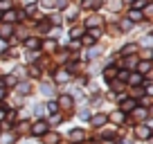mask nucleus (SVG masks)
<instances>
[{
    "label": "nucleus",
    "instance_id": "obj_1",
    "mask_svg": "<svg viewBox=\"0 0 153 144\" xmlns=\"http://www.w3.org/2000/svg\"><path fill=\"white\" fill-rule=\"evenodd\" d=\"M135 135H137L140 140H149L151 137V128H149V126H137V128H135Z\"/></svg>",
    "mask_w": 153,
    "mask_h": 144
},
{
    "label": "nucleus",
    "instance_id": "obj_2",
    "mask_svg": "<svg viewBox=\"0 0 153 144\" xmlns=\"http://www.w3.org/2000/svg\"><path fill=\"white\" fill-rule=\"evenodd\" d=\"M48 128H50L48 122H36V124H34V128H32V133H34V135H43Z\"/></svg>",
    "mask_w": 153,
    "mask_h": 144
},
{
    "label": "nucleus",
    "instance_id": "obj_3",
    "mask_svg": "<svg viewBox=\"0 0 153 144\" xmlns=\"http://www.w3.org/2000/svg\"><path fill=\"white\" fill-rule=\"evenodd\" d=\"M43 142L45 144H56L59 142V135L56 133H48V131H45V133H43Z\"/></svg>",
    "mask_w": 153,
    "mask_h": 144
},
{
    "label": "nucleus",
    "instance_id": "obj_4",
    "mask_svg": "<svg viewBox=\"0 0 153 144\" xmlns=\"http://www.w3.org/2000/svg\"><path fill=\"white\" fill-rule=\"evenodd\" d=\"M135 108V101L133 99H122V111L124 113H131Z\"/></svg>",
    "mask_w": 153,
    "mask_h": 144
},
{
    "label": "nucleus",
    "instance_id": "obj_5",
    "mask_svg": "<svg viewBox=\"0 0 153 144\" xmlns=\"http://www.w3.org/2000/svg\"><path fill=\"white\" fill-rule=\"evenodd\" d=\"M59 106H61V108H70V106H72V97L70 95H63L61 99H59Z\"/></svg>",
    "mask_w": 153,
    "mask_h": 144
},
{
    "label": "nucleus",
    "instance_id": "obj_6",
    "mask_svg": "<svg viewBox=\"0 0 153 144\" xmlns=\"http://www.w3.org/2000/svg\"><path fill=\"white\" fill-rule=\"evenodd\" d=\"M128 20L140 23V20H144V16H142V11H140V9H133V11H131V16H128Z\"/></svg>",
    "mask_w": 153,
    "mask_h": 144
},
{
    "label": "nucleus",
    "instance_id": "obj_7",
    "mask_svg": "<svg viewBox=\"0 0 153 144\" xmlns=\"http://www.w3.org/2000/svg\"><path fill=\"white\" fill-rule=\"evenodd\" d=\"M133 115L137 117V120H146V117H149V111H146V108H135Z\"/></svg>",
    "mask_w": 153,
    "mask_h": 144
},
{
    "label": "nucleus",
    "instance_id": "obj_8",
    "mask_svg": "<svg viewBox=\"0 0 153 144\" xmlns=\"http://www.w3.org/2000/svg\"><path fill=\"white\" fill-rule=\"evenodd\" d=\"M0 36H11V25H0Z\"/></svg>",
    "mask_w": 153,
    "mask_h": 144
},
{
    "label": "nucleus",
    "instance_id": "obj_9",
    "mask_svg": "<svg viewBox=\"0 0 153 144\" xmlns=\"http://www.w3.org/2000/svg\"><path fill=\"white\" fill-rule=\"evenodd\" d=\"M99 5H101V0H86V2H83L86 9H95V7H99Z\"/></svg>",
    "mask_w": 153,
    "mask_h": 144
},
{
    "label": "nucleus",
    "instance_id": "obj_10",
    "mask_svg": "<svg viewBox=\"0 0 153 144\" xmlns=\"http://www.w3.org/2000/svg\"><path fill=\"white\" fill-rule=\"evenodd\" d=\"M70 140H74V142L83 140V131H72V133H70Z\"/></svg>",
    "mask_w": 153,
    "mask_h": 144
},
{
    "label": "nucleus",
    "instance_id": "obj_11",
    "mask_svg": "<svg viewBox=\"0 0 153 144\" xmlns=\"http://www.w3.org/2000/svg\"><path fill=\"white\" fill-rule=\"evenodd\" d=\"M126 81H128V83H133V86H140V83H142V77L133 74V77H126Z\"/></svg>",
    "mask_w": 153,
    "mask_h": 144
},
{
    "label": "nucleus",
    "instance_id": "obj_12",
    "mask_svg": "<svg viewBox=\"0 0 153 144\" xmlns=\"http://www.w3.org/2000/svg\"><path fill=\"white\" fill-rule=\"evenodd\" d=\"M104 122H106V115H95V117H92V124H95V126H101Z\"/></svg>",
    "mask_w": 153,
    "mask_h": 144
},
{
    "label": "nucleus",
    "instance_id": "obj_13",
    "mask_svg": "<svg viewBox=\"0 0 153 144\" xmlns=\"http://www.w3.org/2000/svg\"><path fill=\"white\" fill-rule=\"evenodd\" d=\"M68 79H70V74H68L65 70H61V72L56 74V81H68Z\"/></svg>",
    "mask_w": 153,
    "mask_h": 144
},
{
    "label": "nucleus",
    "instance_id": "obj_14",
    "mask_svg": "<svg viewBox=\"0 0 153 144\" xmlns=\"http://www.w3.org/2000/svg\"><path fill=\"white\" fill-rule=\"evenodd\" d=\"M120 27H122V29H124V32H128V29H131V27H133V23H131V20H128V18H126V20H122V23H120Z\"/></svg>",
    "mask_w": 153,
    "mask_h": 144
},
{
    "label": "nucleus",
    "instance_id": "obj_15",
    "mask_svg": "<svg viewBox=\"0 0 153 144\" xmlns=\"http://www.w3.org/2000/svg\"><path fill=\"white\" fill-rule=\"evenodd\" d=\"M146 2H149V0H135V2H131V5H133L135 9H142V7L146 5Z\"/></svg>",
    "mask_w": 153,
    "mask_h": 144
},
{
    "label": "nucleus",
    "instance_id": "obj_16",
    "mask_svg": "<svg viewBox=\"0 0 153 144\" xmlns=\"http://www.w3.org/2000/svg\"><path fill=\"white\" fill-rule=\"evenodd\" d=\"M38 45H41V43H38V39H29L27 41V48H32V50H36Z\"/></svg>",
    "mask_w": 153,
    "mask_h": 144
},
{
    "label": "nucleus",
    "instance_id": "obj_17",
    "mask_svg": "<svg viewBox=\"0 0 153 144\" xmlns=\"http://www.w3.org/2000/svg\"><path fill=\"white\" fill-rule=\"evenodd\" d=\"M16 18H18V14H14V11H9V14L5 16V20H7V23H14Z\"/></svg>",
    "mask_w": 153,
    "mask_h": 144
},
{
    "label": "nucleus",
    "instance_id": "obj_18",
    "mask_svg": "<svg viewBox=\"0 0 153 144\" xmlns=\"http://www.w3.org/2000/svg\"><path fill=\"white\" fill-rule=\"evenodd\" d=\"M9 7H11V2H9V0H0V11L9 9Z\"/></svg>",
    "mask_w": 153,
    "mask_h": 144
},
{
    "label": "nucleus",
    "instance_id": "obj_19",
    "mask_svg": "<svg viewBox=\"0 0 153 144\" xmlns=\"http://www.w3.org/2000/svg\"><path fill=\"white\" fill-rule=\"evenodd\" d=\"M110 120H113V122H122V120H124V115H122V113H113Z\"/></svg>",
    "mask_w": 153,
    "mask_h": 144
},
{
    "label": "nucleus",
    "instance_id": "obj_20",
    "mask_svg": "<svg viewBox=\"0 0 153 144\" xmlns=\"http://www.w3.org/2000/svg\"><path fill=\"white\" fill-rule=\"evenodd\" d=\"M140 70H142V72H149V70H151V63H149V61L140 63Z\"/></svg>",
    "mask_w": 153,
    "mask_h": 144
},
{
    "label": "nucleus",
    "instance_id": "obj_21",
    "mask_svg": "<svg viewBox=\"0 0 153 144\" xmlns=\"http://www.w3.org/2000/svg\"><path fill=\"white\" fill-rule=\"evenodd\" d=\"M56 108H59V104H54V101L48 104V113H56Z\"/></svg>",
    "mask_w": 153,
    "mask_h": 144
},
{
    "label": "nucleus",
    "instance_id": "obj_22",
    "mask_svg": "<svg viewBox=\"0 0 153 144\" xmlns=\"http://www.w3.org/2000/svg\"><path fill=\"white\" fill-rule=\"evenodd\" d=\"M83 43H86V45H92V43H95V36H90V34H86V39H83Z\"/></svg>",
    "mask_w": 153,
    "mask_h": 144
},
{
    "label": "nucleus",
    "instance_id": "obj_23",
    "mask_svg": "<svg viewBox=\"0 0 153 144\" xmlns=\"http://www.w3.org/2000/svg\"><path fill=\"white\" fill-rule=\"evenodd\" d=\"M99 23H101L99 18H90V20H88V27H97V25H99Z\"/></svg>",
    "mask_w": 153,
    "mask_h": 144
},
{
    "label": "nucleus",
    "instance_id": "obj_24",
    "mask_svg": "<svg viewBox=\"0 0 153 144\" xmlns=\"http://www.w3.org/2000/svg\"><path fill=\"white\" fill-rule=\"evenodd\" d=\"M131 52H135V45H126V48L122 50V54H131Z\"/></svg>",
    "mask_w": 153,
    "mask_h": 144
},
{
    "label": "nucleus",
    "instance_id": "obj_25",
    "mask_svg": "<svg viewBox=\"0 0 153 144\" xmlns=\"http://www.w3.org/2000/svg\"><path fill=\"white\" fill-rule=\"evenodd\" d=\"M115 77V68H108V70H106V79H113Z\"/></svg>",
    "mask_w": 153,
    "mask_h": 144
},
{
    "label": "nucleus",
    "instance_id": "obj_26",
    "mask_svg": "<svg viewBox=\"0 0 153 144\" xmlns=\"http://www.w3.org/2000/svg\"><path fill=\"white\" fill-rule=\"evenodd\" d=\"M142 95H146V92H144V88H135L133 97H142Z\"/></svg>",
    "mask_w": 153,
    "mask_h": 144
},
{
    "label": "nucleus",
    "instance_id": "obj_27",
    "mask_svg": "<svg viewBox=\"0 0 153 144\" xmlns=\"http://www.w3.org/2000/svg\"><path fill=\"white\" fill-rule=\"evenodd\" d=\"M14 74H16V77L20 79V77H23V74H25V70H23V68H16V72H14Z\"/></svg>",
    "mask_w": 153,
    "mask_h": 144
},
{
    "label": "nucleus",
    "instance_id": "obj_28",
    "mask_svg": "<svg viewBox=\"0 0 153 144\" xmlns=\"http://www.w3.org/2000/svg\"><path fill=\"white\" fill-rule=\"evenodd\" d=\"M81 32H83L81 27H74V29H72V36H79V34H81Z\"/></svg>",
    "mask_w": 153,
    "mask_h": 144
},
{
    "label": "nucleus",
    "instance_id": "obj_29",
    "mask_svg": "<svg viewBox=\"0 0 153 144\" xmlns=\"http://www.w3.org/2000/svg\"><path fill=\"white\" fill-rule=\"evenodd\" d=\"M2 97H5V90H2V88H0V99H2Z\"/></svg>",
    "mask_w": 153,
    "mask_h": 144
},
{
    "label": "nucleus",
    "instance_id": "obj_30",
    "mask_svg": "<svg viewBox=\"0 0 153 144\" xmlns=\"http://www.w3.org/2000/svg\"><path fill=\"white\" fill-rule=\"evenodd\" d=\"M126 2H133V0H126Z\"/></svg>",
    "mask_w": 153,
    "mask_h": 144
},
{
    "label": "nucleus",
    "instance_id": "obj_31",
    "mask_svg": "<svg viewBox=\"0 0 153 144\" xmlns=\"http://www.w3.org/2000/svg\"><path fill=\"white\" fill-rule=\"evenodd\" d=\"M0 18H2V14H0Z\"/></svg>",
    "mask_w": 153,
    "mask_h": 144
}]
</instances>
